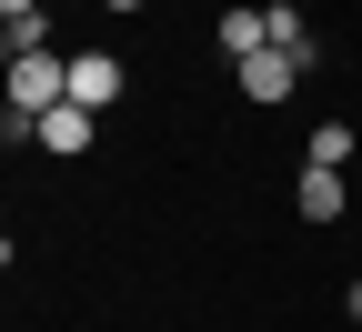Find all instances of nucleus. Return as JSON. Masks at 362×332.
Masks as SVG:
<instances>
[{
	"mask_svg": "<svg viewBox=\"0 0 362 332\" xmlns=\"http://www.w3.org/2000/svg\"><path fill=\"white\" fill-rule=\"evenodd\" d=\"M71 101V61H51V51H30V61H11V111L40 131V121H51Z\"/></svg>",
	"mask_w": 362,
	"mask_h": 332,
	"instance_id": "nucleus-1",
	"label": "nucleus"
},
{
	"mask_svg": "<svg viewBox=\"0 0 362 332\" xmlns=\"http://www.w3.org/2000/svg\"><path fill=\"white\" fill-rule=\"evenodd\" d=\"M71 101H81V111H111V101H121V61H111V51H71Z\"/></svg>",
	"mask_w": 362,
	"mask_h": 332,
	"instance_id": "nucleus-2",
	"label": "nucleus"
},
{
	"mask_svg": "<svg viewBox=\"0 0 362 332\" xmlns=\"http://www.w3.org/2000/svg\"><path fill=\"white\" fill-rule=\"evenodd\" d=\"M292 81H302V61H292V51H272V40L242 61V91H252L262 111H272V101H292Z\"/></svg>",
	"mask_w": 362,
	"mask_h": 332,
	"instance_id": "nucleus-3",
	"label": "nucleus"
},
{
	"mask_svg": "<svg viewBox=\"0 0 362 332\" xmlns=\"http://www.w3.org/2000/svg\"><path fill=\"white\" fill-rule=\"evenodd\" d=\"M90 121H101V111H81V101H61L51 121L30 131V141H40V151H51V161H81V151H90Z\"/></svg>",
	"mask_w": 362,
	"mask_h": 332,
	"instance_id": "nucleus-4",
	"label": "nucleus"
},
{
	"mask_svg": "<svg viewBox=\"0 0 362 332\" xmlns=\"http://www.w3.org/2000/svg\"><path fill=\"white\" fill-rule=\"evenodd\" d=\"M262 40H272V51H292L302 71H312V61H322V40H312V21L292 11V0H272V11H262Z\"/></svg>",
	"mask_w": 362,
	"mask_h": 332,
	"instance_id": "nucleus-5",
	"label": "nucleus"
},
{
	"mask_svg": "<svg viewBox=\"0 0 362 332\" xmlns=\"http://www.w3.org/2000/svg\"><path fill=\"white\" fill-rule=\"evenodd\" d=\"M302 222H342V171H302Z\"/></svg>",
	"mask_w": 362,
	"mask_h": 332,
	"instance_id": "nucleus-6",
	"label": "nucleus"
},
{
	"mask_svg": "<svg viewBox=\"0 0 362 332\" xmlns=\"http://www.w3.org/2000/svg\"><path fill=\"white\" fill-rule=\"evenodd\" d=\"M221 51L252 61V51H262V11H221Z\"/></svg>",
	"mask_w": 362,
	"mask_h": 332,
	"instance_id": "nucleus-7",
	"label": "nucleus"
},
{
	"mask_svg": "<svg viewBox=\"0 0 362 332\" xmlns=\"http://www.w3.org/2000/svg\"><path fill=\"white\" fill-rule=\"evenodd\" d=\"M352 161V121H322V131H312V171H342Z\"/></svg>",
	"mask_w": 362,
	"mask_h": 332,
	"instance_id": "nucleus-8",
	"label": "nucleus"
},
{
	"mask_svg": "<svg viewBox=\"0 0 362 332\" xmlns=\"http://www.w3.org/2000/svg\"><path fill=\"white\" fill-rule=\"evenodd\" d=\"M30 11H40V0H0V21H30Z\"/></svg>",
	"mask_w": 362,
	"mask_h": 332,
	"instance_id": "nucleus-9",
	"label": "nucleus"
},
{
	"mask_svg": "<svg viewBox=\"0 0 362 332\" xmlns=\"http://www.w3.org/2000/svg\"><path fill=\"white\" fill-rule=\"evenodd\" d=\"M352 322H362V282H352Z\"/></svg>",
	"mask_w": 362,
	"mask_h": 332,
	"instance_id": "nucleus-10",
	"label": "nucleus"
},
{
	"mask_svg": "<svg viewBox=\"0 0 362 332\" xmlns=\"http://www.w3.org/2000/svg\"><path fill=\"white\" fill-rule=\"evenodd\" d=\"M111 11H141V0H111Z\"/></svg>",
	"mask_w": 362,
	"mask_h": 332,
	"instance_id": "nucleus-11",
	"label": "nucleus"
}]
</instances>
